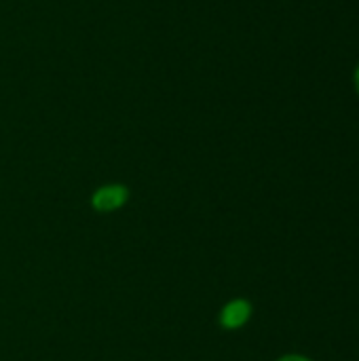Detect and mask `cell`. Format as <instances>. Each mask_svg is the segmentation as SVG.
Returning a JSON list of instances; mask_svg holds the SVG:
<instances>
[{"label": "cell", "mask_w": 359, "mask_h": 361, "mask_svg": "<svg viewBox=\"0 0 359 361\" xmlns=\"http://www.w3.org/2000/svg\"><path fill=\"white\" fill-rule=\"evenodd\" d=\"M129 199V190L121 184H110L99 188L93 195V207L97 212H114L118 207H123Z\"/></svg>", "instance_id": "6da1fadb"}, {"label": "cell", "mask_w": 359, "mask_h": 361, "mask_svg": "<svg viewBox=\"0 0 359 361\" xmlns=\"http://www.w3.org/2000/svg\"><path fill=\"white\" fill-rule=\"evenodd\" d=\"M355 87H358V91H359V66H358V72H355Z\"/></svg>", "instance_id": "277c9868"}, {"label": "cell", "mask_w": 359, "mask_h": 361, "mask_svg": "<svg viewBox=\"0 0 359 361\" xmlns=\"http://www.w3.org/2000/svg\"><path fill=\"white\" fill-rule=\"evenodd\" d=\"M279 361H311L307 357H300V355H288V357H281Z\"/></svg>", "instance_id": "3957f363"}, {"label": "cell", "mask_w": 359, "mask_h": 361, "mask_svg": "<svg viewBox=\"0 0 359 361\" xmlns=\"http://www.w3.org/2000/svg\"><path fill=\"white\" fill-rule=\"evenodd\" d=\"M250 313H252V307L250 302L245 300H233L224 307L222 315H220V324L229 330H235V328H241L248 319H250Z\"/></svg>", "instance_id": "7a4b0ae2"}]
</instances>
